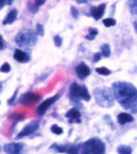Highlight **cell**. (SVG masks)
<instances>
[{
    "mask_svg": "<svg viewBox=\"0 0 137 154\" xmlns=\"http://www.w3.org/2000/svg\"><path fill=\"white\" fill-rule=\"evenodd\" d=\"M113 91L119 104L132 113H137V88L132 83L117 81L113 84Z\"/></svg>",
    "mask_w": 137,
    "mask_h": 154,
    "instance_id": "1",
    "label": "cell"
},
{
    "mask_svg": "<svg viewBox=\"0 0 137 154\" xmlns=\"http://www.w3.org/2000/svg\"><path fill=\"white\" fill-rule=\"evenodd\" d=\"M95 101L103 108H110L115 105V97L113 88L108 87H96L93 91Z\"/></svg>",
    "mask_w": 137,
    "mask_h": 154,
    "instance_id": "2",
    "label": "cell"
},
{
    "mask_svg": "<svg viewBox=\"0 0 137 154\" xmlns=\"http://www.w3.org/2000/svg\"><path fill=\"white\" fill-rule=\"evenodd\" d=\"M14 42L21 47H30L37 42V33L30 29H24L18 33Z\"/></svg>",
    "mask_w": 137,
    "mask_h": 154,
    "instance_id": "3",
    "label": "cell"
},
{
    "mask_svg": "<svg viewBox=\"0 0 137 154\" xmlns=\"http://www.w3.org/2000/svg\"><path fill=\"white\" fill-rule=\"evenodd\" d=\"M80 152L84 154L105 153V144L99 139H90L80 145Z\"/></svg>",
    "mask_w": 137,
    "mask_h": 154,
    "instance_id": "4",
    "label": "cell"
},
{
    "mask_svg": "<svg viewBox=\"0 0 137 154\" xmlns=\"http://www.w3.org/2000/svg\"><path fill=\"white\" fill-rule=\"evenodd\" d=\"M39 100H40V96H39V95H37L36 93L28 91V93H24V95L21 97L20 103L23 104V105L30 106V105H33V104L37 103Z\"/></svg>",
    "mask_w": 137,
    "mask_h": 154,
    "instance_id": "5",
    "label": "cell"
},
{
    "mask_svg": "<svg viewBox=\"0 0 137 154\" xmlns=\"http://www.w3.org/2000/svg\"><path fill=\"white\" fill-rule=\"evenodd\" d=\"M59 98H60V95H56V96H54V97L49 98V99H47L45 101H43L42 103H41L40 105L38 106V108H37V110H36L37 115H38V116H42L43 114L47 112V110L49 109V106L53 105V104L55 103V102L57 101Z\"/></svg>",
    "mask_w": 137,
    "mask_h": 154,
    "instance_id": "6",
    "label": "cell"
},
{
    "mask_svg": "<svg viewBox=\"0 0 137 154\" xmlns=\"http://www.w3.org/2000/svg\"><path fill=\"white\" fill-rule=\"evenodd\" d=\"M39 128V121H32L30 122L29 124H27L20 133L19 135L16 136V139H21V138H24V137H27L29 135L33 134L35 133L37 130Z\"/></svg>",
    "mask_w": 137,
    "mask_h": 154,
    "instance_id": "7",
    "label": "cell"
},
{
    "mask_svg": "<svg viewBox=\"0 0 137 154\" xmlns=\"http://www.w3.org/2000/svg\"><path fill=\"white\" fill-rule=\"evenodd\" d=\"M52 149H56L58 152L63 153H80V146H74V145H53L51 147Z\"/></svg>",
    "mask_w": 137,
    "mask_h": 154,
    "instance_id": "8",
    "label": "cell"
},
{
    "mask_svg": "<svg viewBox=\"0 0 137 154\" xmlns=\"http://www.w3.org/2000/svg\"><path fill=\"white\" fill-rule=\"evenodd\" d=\"M69 98L72 102L77 103L80 99V85H78L76 82H72L69 89Z\"/></svg>",
    "mask_w": 137,
    "mask_h": 154,
    "instance_id": "9",
    "label": "cell"
},
{
    "mask_svg": "<svg viewBox=\"0 0 137 154\" xmlns=\"http://www.w3.org/2000/svg\"><path fill=\"white\" fill-rule=\"evenodd\" d=\"M24 148V145L21 143H9V144H5L3 147V150L5 153L10 154H16L21 153Z\"/></svg>",
    "mask_w": 137,
    "mask_h": 154,
    "instance_id": "10",
    "label": "cell"
},
{
    "mask_svg": "<svg viewBox=\"0 0 137 154\" xmlns=\"http://www.w3.org/2000/svg\"><path fill=\"white\" fill-rule=\"evenodd\" d=\"M75 72L78 75V77L82 79V78H86L87 76L90 75L91 70H90V68H89L88 65H86L85 63H80V65L76 66Z\"/></svg>",
    "mask_w": 137,
    "mask_h": 154,
    "instance_id": "11",
    "label": "cell"
},
{
    "mask_svg": "<svg viewBox=\"0 0 137 154\" xmlns=\"http://www.w3.org/2000/svg\"><path fill=\"white\" fill-rule=\"evenodd\" d=\"M105 8H106V4H100V5L96 6V7H93L91 9V14L96 21H98L99 19H101L103 16L105 12Z\"/></svg>",
    "mask_w": 137,
    "mask_h": 154,
    "instance_id": "12",
    "label": "cell"
},
{
    "mask_svg": "<svg viewBox=\"0 0 137 154\" xmlns=\"http://www.w3.org/2000/svg\"><path fill=\"white\" fill-rule=\"evenodd\" d=\"M14 59L16 60L18 62H20V63H27V62H29L30 58H29V56L27 55L26 53H24L23 51H21V49H16L14 53Z\"/></svg>",
    "mask_w": 137,
    "mask_h": 154,
    "instance_id": "13",
    "label": "cell"
},
{
    "mask_svg": "<svg viewBox=\"0 0 137 154\" xmlns=\"http://www.w3.org/2000/svg\"><path fill=\"white\" fill-rule=\"evenodd\" d=\"M134 120V118L132 117L131 114L126 113V112H122L118 115V122H119L121 125H124L126 123H129Z\"/></svg>",
    "mask_w": 137,
    "mask_h": 154,
    "instance_id": "14",
    "label": "cell"
},
{
    "mask_svg": "<svg viewBox=\"0 0 137 154\" xmlns=\"http://www.w3.org/2000/svg\"><path fill=\"white\" fill-rule=\"evenodd\" d=\"M16 16H18V10H16V9H11L7 14V16H5V19L3 20L2 24H3V25L12 24V23H14V21L16 20Z\"/></svg>",
    "mask_w": 137,
    "mask_h": 154,
    "instance_id": "15",
    "label": "cell"
},
{
    "mask_svg": "<svg viewBox=\"0 0 137 154\" xmlns=\"http://www.w3.org/2000/svg\"><path fill=\"white\" fill-rule=\"evenodd\" d=\"M66 117L69 118L71 121H80V112L78 111L76 108H72L70 109L69 111L66 113Z\"/></svg>",
    "mask_w": 137,
    "mask_h": 154,
    "instance_id": "16",
    "label": "cell"
},
{
    "mask_svg": "<svg viewBox=\"0 0 137 154\" xmlns=\"http://www.w3.org/2000/svg\"><path fill=\"white\" fill-rule=\"evenodd\" d=\"M80 99L85 100V101H90L91 99V96L89 93V91L85 85L80 86Z\"/></svg>",
    "mask_w": 137,
    "mask_h": 154,
    "instance_id": "17",
    "label": "cell"
},
{
    "mask_svg": "<svg viewBox=\"0 0 137 154\" xmlns=\"http://www.w3.org/2000/svg\"><path fill=\"white\" fill-rule=\"evenodd\" d=\"M132 152H133L132 148L127 145H120L118 147V153L120 154H131Z\"/></svg>",
    "mask_w": 137,
    "mask_h": 154,
    "instance_id": "18",
    "label": "cell"
},
{
    "mask_svg": "<svg viewBox=\"0 0 137 154\" xmlns=\"http://www.w3.org/2000/svg\"><path fill=\"white\" fill-rule=\"evenodd\" d=\"M101 53L104 58H108L110 56V46L107 43H104L101 46Z\"/></svg>",
    "mask_w": 137,
    "mask_h": 154,
    "instance_id": "19",
    "label": "cell"
},
{
    "mask_svg": "<svg viewBox=\"0 0 137 154\" xmlns=\"http://www.w3.org/2000/svg\"><path fill=\"white\" fill-rule=\"evenodd\" d=\"M128 3H129L131 14L137 16V0H128Z\"/></svg>",
    "mask_w": 137,
    "mask_h": 154,
    "instance_id": "20",
    "label": "cell"
},
{
    "mask_svg": "<svg viewBox=\"0 0 137 154\" xmlns=\"http://www.w3.org/2000/svg\"><path fill=\"white\" fill-rule=\"evenodd\" d=\"M97 34H98V31H97V29L91 28L90 30H89V33H88V35L86 36V38L88 39V40H94L95 37L97 36Z\"/></svg>",
    "mask_w": 137,
    "mask_h": 154,
    "instance_id": "21",
    "label": "cell"
},
{
    "mask_svg": "<svg viewBox=\"0 0 137 154\" xmlns=\"http://www.w3.org/2000/svg\"><path fill=\"white\" fill-rule=\"evenodd\" d=\"M96 72L98 74H101V75H104V76H107L111 73L110 70L107 69L105 67H100V68H96Z\"/></svg>",
    "mask_w": 137,
    "mask_h": 154,
    "instance_id": "22",
    "label": "cell"
},
{
    "mask_svg": "<svg viewBox=\"0 0 137 154\" xmlns=\"http://www.w3.org/2000/svg\"><path fill=\"white\" fill-rule=\"evenodd\" d=\"M115 20L113 18H107V19H104L103 20V25H104L105 27H113L115 25Z\"/></svg>",
    "mask_w": 137,
    "mask_h": 154,
    "instance_id": "23",
    "label": "cell"
},
{
    "mask_svg": "<svg viewBox=\"0 0 137 154\" xmlns=\"http://www.w3.org/2000/svg\"><path fill=\"white\" fill-rule=\"evenodd\" d=\"M51 130H52V133H54L55 135H62L63 134V130H62L60 126L56 125V124H54V125L52 126Z\"/></svg>",
    "mask_w": 137,
    "mask_h": 154,
    "instance_id": "24",
    "label": "cell"
},
{
    "mask_svg": "<svg viewBox=\"0 0 137 154\" xmlns=\"http://www.w3.org/2000/svg\"><path fill=\"white\" fill-rule=\"evenodd\" d=\"M54 42H55L56 46L60 47L62 45V42H63V39H62V37L60 36V35H56V36L54 37Z\"/></svg>",
    "mask_w": 137,
    "mask_h": 154,
    "instance_id": "25",
    "label": "cell"
},
{
    "mask_svg": "<svg viewBox=\"0 0 137 154\" xmlns=\"http://www.w3.org/2000/svg\"><path fill=\"white\" fill-rule=\"evenodd\" d=\"M0 71L3 72V73H8L10 71V65L8 63H4L0 68Z\"/></svg>",
    "mask_w": 137,
    "mask_h": 154,
    "instance_id": "26",
    "label": "cell"
},
{
    "mask_svg": "<svg viewBox=\"0 0 137 154\" xmlns=\"http://www.w3.org/2000/svg\"><path fill=\"white\" fill-rule=\"evenodd\" d=\"M36 33H37V35H40V36H43V34H44V30H43L42 25L37 24V26H36Z\"/></svg>",
    "mask_w": 137,
    "mask_h": 154,
    "instance_id": "27",
    "label": "cell"
},
{
    "mask_svg": "<svg viewBox=\"0 0 137 154\" xmlns=\"http://www.w3.org/2000/svg\"><path fill=\"white\" fill-rule=\"evenodd\" d=\"M101 56H102V53H96L94 55V57H93V62H94V63L99 62V61H100V59H101Z\"/></svg>",
    "mask_w": 137,
    "mask_h": 154,
    "instance_id": "28",
    "label": "cell"
},
{
    "mask_svg": "<svg viewBox=\"0 0 137 154\" xmlns=\"http://www.w3.org/2000/svg\"><path fill=\"white\" fill-rule=\"evenodd\" d=\"M71 14H72V16H74L75 19L78 16V11H77V9L74 7V6H72L71 7Z\"/></svg>",
    "mask_w": 137,
    "mask_h": 154,
    "instance_id": "29",
    "label": "cell"
},
{
    "mask_svg": "<svg viewBox=\"0 0 137 154\" xmlns=\"http://www.w3.org/2000/svg\"><path fill=\"white\" fill-rule=\"evenodd\" d=\"M12 2H14V0H2V3H1V6H0V7L3 8V6L5 5V4H8V5H10Z\"/></svg>",
    "mask_w": 137,
    "mask_h": 154,
    "instance_id": "30",
    "label": "cell"
},
{
    "mask_svg": "<svg viewBox=\"0 0 137 154\" xmlns=\"http://www.w3.org/2000/svg\"><path fill=\"white\" fill-rule=\"evenodd\" d=\"M16 93H18V91H14V96H12L11 98H10L9 100H8V104L9 105H11L12 103H14V99H16Z\"/></svg>",
    "mask_w": 137,
    "mask_h": 154,
    "instance_id": "31",
    "label": "cell"
},
{
    "mask_svg": "<svg viewBox=\"0 0 137 154\" xmlns=\"http://www.w3.org/2000/svg\"><path fill=\"white\" fill-rule=\"evenodd\" d=\"M45 2V0H35V4H36L37 6H40L42 5L43 3Z\"/></svg>",
    "mask_w": 137,
    "mask_h": 154,
    "instance_id": "32",
    "label": "cell"
},
{
    "mask_svg": "<svg viewBox=\"0 0 137 154\" xmlns=\"http://www.w3.org/2000/svg\"><path fill=\"white\" fill-rule=\"evenodd\" d=\"M4 43H5L4 42V39L1 37V51H3V48H4Z\"/></svg>",
    "mask_w": 137,
    "mask_h": 154,
    "instance_id": "33",
    "label": "cell"
},
{
    "mask_svg": "<svg viewBox=\"0 0 137 154\" xmlns=\"http://www.w3.org/2000/svg\"><path fill=\"white\" fill-rule=\"evenodd\" d=\"M133 26H134V29H135V32L137 33V22L133 23Z\"/></svg>",
    "mask_w": 137,
    "mask_h": 154,
    "instance_id": "34",
    "label": "cell"
},
{
    "mask_svg": "<svg viewBox=\"0 0 137 154\" xmlns=\"http://www.w3.org/2000/svg\"></svg>",
    "mask_w": 137,
    "mask_h": 154,
    "instance_id": "35",
    "label": "cell"
}]
</instances>
